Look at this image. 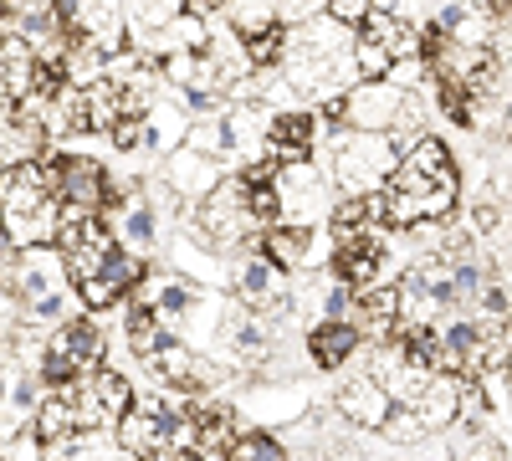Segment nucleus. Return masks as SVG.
<instances>
[{
  "label": "nucleus",
  "instance_id": "obj_1",
  "mask_svg": "<svg viewBox=\"0 0 512 461\" xmlns=\"http://www.w3.org/2000/svg\"><path fill=\"white\" fill-rule=\"evenodd\" d=\"M62 231V205L47 185V164L21 159L16 170L0 175V241L16 251H41Z\"/></svg>",
  "mask_w": 512,
  "mask_h": 461
},
{
  "label": "nucleus",
  "instance_id": "obj_2",
  "mask_svg": "<svg viewBox=\"0 0 512 461\" xmlns=\"http://www.w3.org/2000/svg\"><path fill=\"white\" fill-rule=\"evenodd\" d=\"M384 195H390V226H441L451 211H456V195H461V180H431L425 170H415V164L400 159V170L390 175V185H384Z\"/></svg>",
  "mask_w": 512,
  "mask_h": 461
},
{
  "label": "nucleus",
  "instance_id": "obj_3",
  "mask_svg": "<svg viewBox=\"0 0 512 461\" xmlns=\"http://www.w3.org/2000/svg\"><path fill=\"white\" fill-rule=\"evenodd\" d=\"M395 170H400V149L390 144V134H338L333 180H338V190H344L349 200L379 195Z\"/></svg>",
  "mask_w": 512,
  "mask_h": 461
},
{
  "label": "nucleus",
  "instance_id": "obj_4",
  "mask_svg": "<svg viewBox=\"0 0 512 461\" xmlns=\"http://www.w3.org/2000/svg\"><path fill=\"white\" fill-rule=\"evenodd\" d=\"M57 257H62V272L72 277V287H88L93 277H103V272L113 267L118 241H113V231L103 226V216H62Z\"/></svg>",
  "mask_w": 512,
  "mask_h": 461
},
{
  "label": "nucleus",
  "instance_id": "obj_5",
  "mask_svg": "<svg viewBox=\"0 0 512 461\" xmlns=\"http://www.w3.org/2000/svg\"><path fill=\"white\" fill-rule=\"evenodd\" d=\"M47 185L62 205V216H103V205L113 200L103 164L82 159V154H52L47 159Z\"/></svg>",
  "mask_w": 512,
  "mask_h": 461
},
{
  "label": "nucleus",
  "instance_id": "obj_6",
  "mask_svg": "<svg viewBox=\"0 0 512 461\" xmlns=\"http://www.w3.org/2000/svg\"><path fill=\"white\" fill-rule=\"evenodd\" d=\"M405 108L395 82H354L344 98H328V123H344V134H390Z\"/></svg>",
  "mask_w": 512,
  "mask_h": 461
},
{
  "label": "nucleus",
  "instance_id": "obj_7",
  "mask_svg": "<svg viewBox=\"0 0 512 461\" xmlns=\"http://www.w3.org/2000/svg\"><path fill=\"white\" fill-rule=\"evenodd\" d=\"M251 226H256V221H251V205H246V180L231 175V180L216 185V195L200 205V216H195L190 231H195L205 246H236Z\"/></svg>",
  "mask_w": 512,
  "mask_h": 461
},
{
  "label": "nucleus",
  "instance_id": "obj_8",
  "mask_svg": "<svg viewBox=\"0 0 512 461\" xmlns=\"http://www.w3.org/2000/svg\"><path fill=\"white\" fill-rule=\"evenodd\" d=\"M67 36L93 47L98 57H123L128 52V11L123 6H62Z\"/></svg>",
  "mask_w": 512,
  "mask_h": 461
},
{
  "label": "nucleus",
  "instance_id": "obj_9",
  "mask_svg": "<svg viewBox=\"0 0 512 461\" xmlns=\"http://www.w3.org/2000/svg\"><path fill=\"white\" fill-rule=\"evenodd\" d=\"M175 421H180V415L169 410V405H159L154 395L139 400V405L118 421V446H123V456H128V461H149L159 446H169V431H175Z\"/></svg>",
  "mask_w": 512,
  "mask_h": 461
},
{
  "label": "nucleus",
  "instance_id": "obj_10",
  "mask_svg": "<svg viewBox=\"0 0 512 461\" xmlns=\"http://www.w3.org/2000/svg\"><path fill=\"white\" fill-rule=\"evenodd\" d=\"M436 374L425 369L400 339L395 344H384L379 359H374V385H384V395H390L395 405H420V395L431 390Z\"/></svg>",
  "mask_w": 512,
  "mask_h": 461
},
{
  "label": "nucleus",
  "instance_id": "obj_11",
  "mask_svg": "<svg viewBox=\"0 0 512 461\" xmlns=\"http://www.w3.org/2000/svg\"><path fill=\"white\" fill-rule=\"evenodd\" d=\"M333 246H338V257H333V267H338V282H349L354 292H369V287H384L379 277H384V231H359V236H333Z\"/></svg>",
  "mask_w": 512,
  "mask_h": 461
},
{
  "label": "nucleus",
  "instance_id": "obj_12",
  "mask_svg": "<svg viewBox=\"0 0 512 461\" xmlns=\"http://www.w3.org/2000/svg\"><path fill=\"white\" fill-rule=\"evenodd\" d=\"M216 185H221L216 159H205L195 149H175L164 159V190L175 195L180 205H205L210 195H216Z\"/></svg>",
  "mask_w": 512,
  "mask_h": 461
},
{
  "label": "nucleus",
  "instance_id": "obj_13",
  "mask_svg": "<svg viewBox=\"0 0 512 461\" xmlns=\"http://www.w3.org/2000/svg\"><path fill=\"white\" fill-rule=\"evenodd\" d=\"M333 410L344 415L349 426H369V431H384L395 415V400L384 395V385H374V374H354L344 380V390L333 395Z\"/></svg>",
  "mask_w": 512,
  "mask_h": 461
},
{
  "label": "nucleus",
  "instance_id": "obj_14",
  "mask_svg": "<svg viewBox=\"0 0 512 461\" xmlns=\"http://www.w3.org/2000/svg\"><path fill=\"white\" fill-rule=\"evenodd\" d=\"M47 354H57V359L77 374V380H82V374H98V369H103V328H98L93 318H67V323L52 333Z\"/></svg>",
  "mask_w": 512,
  "mask_h": 461
},
{
  "label": "nucleus",
  "instance_id": "obj_15",
  "mask_svg": "<svg viewBox=\"0 0 512 461\" xmlns=\"http://www.w3.org/2000/svg\"><path fill=\"white\" fill-rule=\"evenodd\" d=\"M149 374H154V385H164V390H210V385L221 380L210 364H200L195 349H185V344H175V339H169V344L149 359Z\"/></svg>",
  "mask_w": 512,
  "mask_h": 461
},
{
  "label": "nucleus",
  "instance_id": "obj_16",
  "mask_svg": "<svg viewBox=\"0 0 512 461\" xmlns=\"http://www.w3.org/2000/svg\"><path fill=\"white\" fill-rule=\"evenodd\" d=\"M277 195H282V216H287V226H303V221L318 216V205H323V180H318L313 164H282Z\"/></svg>",
  "mask_w": 512,
  "mask_h": 461
},
{
  "label": "nucleus",
  "instance_id": "obj_17",
  "mask_svg": "<svg viewBox=\"0 0 512 461\" xmlns=\"http://www.w3.org/2000/svg\"><path fill=\"white\" fill-rule=\"evenodd\" d=\"M77 93H82V129L113 134L118 123L134 118V113H128V93L118 88L113 77H98V82H88V88H77Z\"/></svg>",
  "mask_w": 512,
  "mask_h": 461
},
{
  "label": "nucleus",
  "instance_id": "obj_18",
  "mask_svg": "<svg viewBox=\"0 0 512 461\" xmlns=\"http://www.w3.org/2000/svg\"><path fill=\"white\" fill-rule=\"evenodd\" d=\"M236 303L246 313H272L282 303V292H277V267L267 257H241L236 262Z\"/></svg>",
  "mask_w": 512,
  "mask_h": 461
},
{
  "label": "nucleus",
  "instance_id": "obj_19",
  "mask_svg": "<svg viewBox=\"0 0 512 461\" xmlns=\"http://www.w3.org/2000/svg\"><path fill=\"white\" fill-rule=\"evenodd\" d=\"M313 144H318V118H308V113H277L272 139H267V159H277V164H308Z\"/></svg>",
  "mask_w": 512,
  "mask_h": 461
},
{
  "label": "nucleus",
  "instance_id": "obj_20",
  "mask_svg": "<svg viewBox=\"0 0 512 461\" xmlns=\"http://www.w3.org/2000/svg\"><path fill=\"white\" fill-rule=\"evenodd\" d=\"M31 436H36V446H47V451H62V446H72V441L82 436L77 410H72V400H67L62 390H52L47 400L36 405V415H31Z\"/></svg>",
  "mask_w": 512,
  "mask_h": 461
},
{
  "label": "nucleus",
  "instance_id": "obj_21",
  "mask_svg": "<svg viewBox=\"0 0 512 461\" xmlns=\"http://www.w3.org/2000/svg\"><path fill=\"white\" fill-rule=\"evenodd\" d=\"M256 246H262V257L277 267V272H297V267H313V231L308 226H272V231H262V241H256Z\"/></svg>",
  "mask_w": 512,
  "mask_h": 461
},
{
  "label": "nucleus",
  "instance_id": "obj_22",
  "mask_svg": "<svg viewBox=\"0 0 512 461\" xmlns=\"http://www.w3.org/2000/svg\"><path fill=\"white\" fill-rule=\"evenodd\" d=\"M190 421H195V436H200V451L205 456H226L246 431H241V421H236V410L231 405H190Z\"/></svg>",
  "mask_w": 512,
  "mask_h": 461
},
{
  "label": "nucleus",
  "instance_id": "obj_23",
  "mask_svg": "<svg viewBox=\"0 0 512 461\" xmlns=\"http://www.w3.org/2000/svg\"><path fill=\"white\" fill-rule=\"evenodd\" d=\"M364 344V328L359 323H313V333H308V354H313V364L318 369H338L354 349Z\"/></svg>",
  "mask_w": 512,
  "mask_h": 461
},
{
  "label": "nucleus",
  "instance_id": "obj_24",
  "mask_svg": "<svg viewBox=\"0 0 512 461\" xmlns=\"http://www.w3.org/2000/svg\"><path fill=\"white\" fill-rule=\"evenodd\" d=\"M415 415H420V426H425V431H441V426H451L456 415H461V380H456V374H436L431 390L420 395Z\"/></svg>",
  "mask_w": 512,
  "mask_h": 461
},
{
  "label": "nucleus",
  "instance_id": "obj_25",
  "mask_svg": "<svg viewBox=\"0 0 512 461\" xmlns=\"http://www.w3.org/2000/svg\"><path fill=\"white\" fill-rule=\"evenodd\" d=\"M11 292H16L26 308L57 298V267L47 262V251H21V272H16V287Z\"/></svg>",
  "mask_w": 512,
  "mask_h": 461
},
{
  "label": "nucleus",
  "instance_id": "obj_26",
  "mask_svg": "<svg viewBox=\"0 0 512 461\" xmlns=\"http://www.w3.org/2000/svg\"><path fill=\"white\" fill-rule=\"evenodd\" d=\"M185 149H195V154H205V159H236V154H241L236 129H231V118H226V113H216V118H195Z\"/></svg>",
  "mask_w": 512,
  "mask_h": 461
},
{
  "label": "nucleus",
  "instance_id": "obj_27",
  "mask_svg": "<svg viewBox=\"0 0 512 461\" xmlns=\"http://www.w3.org/2000/svg\"><path fill=\"white\" fill-rule=\"evenodd\" d=\"M246 410H256L262 421H303L308 415V395L297 385H272V390H251Z\"/></svg>",
  "mask_w": 512,
  "mask_h": 461
},
{
  "label": "nucleus",
  "instance_id": "obj_28",
  "mask_svg": "<svg viewBox=\"0 0 512 461\" xmlns=\"http://www.w3.org/2000/svg\"><path fill=\"white\" fill-rule=\"evenodd\" d=\"M190 144V118L175 108V103H159L154 98V108H149V149H185Z\"/></svg>",
  "mask_w": 512,
  "mask_h": 461
},
{
  "label": "nucleus",
  "instance_id": "obj_29",
  "mask_svg": "<svg viewBox=\"0 0 512 461\" xmlns=\"http://www.w3.org/2000/svg\"><path fill=\"white\" fill-rule=\"evenodd\" d=\"M93 395H98V405L108 410V421H123V415L139 405V400H134V385H128L118 369H108V364L93 374Z\"/></svg>",
  "mask_w": 512,
  "mask_h": 461
},
{
  "label": "nucleus",
  "instance_id": "obj_30",
  "mask_svg": "<svg viewBox=\"0 0 512 461\" xmlns=\"http://www.w3.org/2000/svg\"><path fill=\"white\" fill-rule=\"evenodd\" d=\"M123 328H128V349L144 354V359H154V354L169 344V339H164V323H159V313H149V308H128Z\"/></svg>",
  "mask_w": 512,
  "mask_h": 461
},
{
  "label": "nucleus",
  "instance_id": "obj_31",
  "mask_svg": "<svg viewBox=\"0 0 512 461\" xmlns=\"http://www.w3.org/2000/svg\"><path fill=\"white\" fill-rule=\"evenodd\" d=\"M226 26L241 41H256V36H267V31H282V11L277 6H226Z\"/></svg>",
  "mask_w": 512,
  "mask_h": 461
},
{
  "label": "nucleus",
  "instance_id": "obj_32",
  "mask_svg": "<svg viewBox=\"0 0 512 461\" xmlns=\"http://www.w3.org/2000/svg\"><path fill=\"white\" fill-rule=\"evenodd\" d=\"M195 303H200L195 282H185V277H164L154 313H159V323H164V318H185V313H195Z\"/></svg>",
  "mask_w": 512,
  "mask_h": 461
},
{
  "label": "nucleus",
  "instance_id": "obj_33",
  "mask_svg": "<svg viewBox=\"0 0 512 461\" xmlns=\"http://www.w3.org/2000/svg\"><path fill=\"white\" fill-rule=\"evenodd\" d=\"M180 16H185V6H169V0H164V6H159V0H149V6H128V31H149V41H154Z\"/></svg>",
  "mask_w": 512,
  "mask_h": 461
},
{
  "label": "nucleus",
  "instance_id": "obj_34",
  "mask_svg": "<svg viewBox=\"0 0 512 461\" xmlns=\"http://www.w3.org/2000/svg\"><path fill=\"white\" fill-rule=\"evenodd\" d=\"M226 461H287V446L272 441L267 431H246V436L226 451Z\"/></svg>",
  "mask_w": 512,
  "mask_h": 461
},
{
  "label": "nucleus",
  "instance_id": "obj_35",
  "mask_svg": "<svg viewBox=\"0 0 512 461\" xmlns=\"http://www.w3.org/2000/svg\"><path fill=\"white\" fill-rule=\"evenodd\" d=\"M123 236L134 241V246H154V236H159V216H154V205L149 200H128V216H123Z\"/></svg>",
  "mask_w": 512,
  "mask_h": 461
},
{
  "label": "nucleus",
  "instance_id": "obj_36",
  "mask_svg": "<svg viewBox=\"0 0 512 461\" xmlns=\"http://www.w3.org/2000/svg\"><path fill=\"white\" fill-rule=\"evenodd\" d=\"M246 205H251V221H262L267 231L282 226V221H277V216H282V195H277V185H246Z\"/></svg>",
  "mask_w": 512,
  "mask_h": 461
},
{
  "label": "nucleus",
  "instance_id": "obj_37",
  "mask_svg": "<svg viewBox=\"0 0 512 461\" xmlns=\"http://www.w3.org/2000/svg\"><path fill=\"white\" fill-rule=\"evenodd\" d=\"M246 57H251V67H277L287 57V31H267V36L246 41Z\"/></svg>",
  "mask_w": 512,
  "mask_h": 461
},
{
  "label": "nucleus",
  "instance_id": "obj_38",
  "mask_svg": "<svg viewBox=\"0 0 512 461\" xmlns=\"http://www.w3.org/2000/svg\"><path fill=\"white\" fill-rule=\"evenodd\" d=\"M384 436L400 441V446H415V441L425 436V426H420L415 405H395V415H390V426H384Z\"/></svg>",
  "mask_w": 512,
  "mask_h": 461
},
{
  "label": "nucleus",
  "instance_id": "obj_39",
  "mask_svg": "<svg viewBox=\"0 0 512 461\" xmlns=\"http://www.w3.org/2000/svg\"><path fill=\"white\" fill-rule=\"evenodd\" d=\"M451 282H456V298H482L487 272H482L472 257H461V262H451Z\"/></svg>",
  "mask_w": 512,
  "mask_h": 461
},
{
  "label": "nucleus",
  "instance_id": "obj_40",
  "mask_svg": "<svg viewBox=\"0 0 512 461\" xmlns=\"http://www.w3.org/2000/svg\"><path fill=\"white\" fill-rule=\"evenodd\" d=\"M113 149H118V154H139V149H149V118H128V123H118V129H113Z\"/></svg>",
  "mask_w": 512,
  "mask_h": 461
},
{
  "label": "nucleus",
  "instance_id": "obj_41",
  "mask_svg": "<svg viewBox=\"0 0 512 461\" xmlns=\"http://www.w3.org/2000/svg\"><path fill=\"white\" fill-rule=\"evenodd\" d=\"M477 303H482V313H487L492 323H507V313H512V292H507V287H497V282H487Z\"/></svg>",
  "mask_w": 512,
  "mask_h": 461
},
{
  "label": "nucleus",
  "instance_id": "obj_42",
  "mask_svg": "<svg viewBox=\"0 0 512 461\" xmlns=\"http://www.w3.org/2000/svg\"><path fill=\"white\" fill-rule=\"evenodd\" d=\"M175 262H180L190 277H221V267H216V262L200 257V246H175Z\"/></svg>",
  "mask_w": 512,
  "mask_h": 461
},
{
  "label": "nucleus",
  "instance_id": "obj_43",
  "mask_svg": "<svg viewBox=\"0 0 512 461\" xmlns=\"http://www.w3.org/2000/svg\"><path fill=\"white\" fill-rule=\"evenodd\" d=\"M328 16H333L338 26H354V31H364V21H369V6H364V0H333V6H328Z\"/></svg>",
  "mask_w": 512,
  "mask_h": 461
},
{
  "label": "nucleus",
  "instance_id": "obj_44",
  "mask_svg": "<svg viewBox=\"0 0 512 461\" xmlns=\"http://www.w3.org/2000/svg\"><path fill=\"white\" fill-rule=\"evenodd\" d=\"M6 395H11V405H16L21 415H36V374H21Z\"/></svg>",
  "mask_w": 512,
  "mask_h": 461
},
{
  "label": "nucleus",
  "instance_id": "obj_45",
  "mask_svg": "<svg viewBox=\"0 0 512 461\" xmlns=\"http://www.w3.org/2000/svg\"><path fill=\"white\" fill-rule=\"evenodd\" d=\"M185 108L200 113V118H216L221 113V93H210V88H190L185 93Z\"/></svg>",
  "mask_w": 512,
  "mask_h": 461
},
{
  "label": "nucleus",
  "instance_id": "obj_46",
  "mask_svg": "<svg viewBox=\"0 0 512 461\" xmlns=\"http://www.w3.org/2000/svg\"><path fill=\"white\" fill-rule=\"evenodd\" d=\"M497 226H502V211L492 205V195L477 200V205H472V231H497Z\"/></svg>",
  "mask_w": 512,
  "mask_h": 461
},
{
  "label": "nucleus",
  "instance_id": "obj_47",
  "mask_svg": "<svg viewBox=\"0 0 512 461\" xmlns=\"http://www.w3.org/2000/svg\"><path fill=\"white\" fill-rule=\"evenodd\" d=\"M16 272H21V251L11 241H0V287H16Z\"/></svg>",
  "mask_w": 512,
  "mask_h": 461
},
{
  "label": "nucleus",
  "instance_id": "obj_48",
  "mask_svg": "<svg viewBox=\"0 0 512 461\" xmlns=\"http://www.w3.org/2000/svg\"><path fill=\"white\" fill-rule=\"evenodd\" d=\"M62 308H67V298L57 292V298H47V303H36V308H26L31 318H62Z\"/></svg>",
  "mask_w": 512,
  "mask_h": 461
},
{
  "label": "nucleus",
  "instance_id": "obj_49",
  "mask_svg": "<svg viewBox=\"0 0 512 461\" xmlns=\"http://www.w3.org/2000/svg\"><path fill=\"white\" fill-rule=\"evenodd\" d=\"M507 369H512V349H507Z\"/></svg>",
  "mask_w": 512,
  "mask_h": 461
},
{
  "label": "nucleus",
  "instance_id": "obj_50",
  "mask_svg": "<svg viewBox=\"0 0 512 461\" xmlns=\"http://www.w3.org/2000/svg\"><path fill=\"white\" fill-rule=\"evenodd\" d=\"M497 456H502V451H497ZM497 456H492V461H497Z\"/></svg>",
  "mask_w": 512,
  "mask_h": 461
},
{
  "label": "nucleus",
  "instance_id": "obj_51",
  "mask_svg": "<svg viewBox=\"0 0 512 461\" xmlns=\"http://www.w3.org/2000/svg\"><path fill=\"white\" fill-rule=\"evenodd\" d=\"M0 461H6V456H0Z\"/></svg>",
  "mask_w": 512,
  "mask_h": 461
}]
</instances>
